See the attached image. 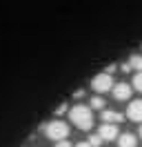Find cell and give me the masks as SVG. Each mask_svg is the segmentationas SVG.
Instances as JSON below:
<instances>
[{"label": "cell", "instance_id": "4fadbf2b", "mask_svg": "<svg viewBox=\"0 0 142 147\" xmlns=\"http://www.w3.org/2000/svg\"><path fill=\"white\" fill-rule=\"evenodd\" d=\"M56 147H71V143H69V140H58Z\"/></svg>", "mask_w": 142, "mask_h": 147}, {"label": "cell", "instance_id": "8992f818", "mask_svg": "<svg viewBox=\"0 0 142 147\" xmlns=\"http://www.w3.org/2000/svg\"><path fill=\"white\" fill-rule=\"evenodd\" d=\"M115 100H129V96H131V85L129 83H118L113 85V89H111Z\"/></svg>", "mask_w": 142, "mask_h": 147}, {"label": "cell", "instance_id": "ba28073f", "mask_svg": "<svg viewBox=\"0 0 142 147\" xmlns=\"http://www.w3.org/2000/svg\"><path fill=\"white\" fill-rule=\"evenodd\" d=\"M118 145L120 147H135L138 145V138L127 131V134H120V136H118Z\"/></svg>", "mask_w": 142, "mask_h": 147}, {"label": "cell", "instance_id": "30bf717a", "mask_svg": "<svg viewBox=\"0 0 142 147\" xmlns=\"http://www.w3.org/2000/svg\"><path fill=\"white\" fill-rule=\"evenodd\" d=\"M102 107H104L102 96H93V98H91V109H102Z\"/></svg>", "mask_w": 142, "mask_h": 147}, {"label": "cell", "instance_id": "52a82bcc", "mask_svg": "<svg viewBox=\"0 0 142 147\" xmlns=\"http://www.w3.org/2000/svg\"><path fill=\"white\" fill-rule=\"evenodd\" d=\"M102 120H104V123H111V125H120V123L124 120V116L120 114V111L104 109V111H102Z\"/></svg>", "mask_w": 142, "mask_h": 147}, {"label": "cell", "instance_id": "7c38bea8", "mask_svg": "<svg viewBox=\"0 0 142 147\" xmlns=\"http://www.w3.org/2000/svg\"><path fill=\"white\" fill-rule=\"evenodd\" d=\"M133 87H135L138 92H142V71L133 76Z\"/></svg>", "mask_w": 142, "mask_h": 147}, {"label": "cell", "instance_id": "7a4b0ae2", "mask_svg": "<svg viewBox=\"0 0 142 147\" xmlns=\"http://www.w3.org/2000/svg\"><path fill=\"white\" fill-rule=\"evenodd\" d=\"M42 131L49 140L58 143V140H67V136H69V125L62 123V120H51V123H47L42 127Z\"/></svg>", "mask_w": 142, "mask_h": 147}, {"label": "cell", "instance_id": "6da1fadb", "mask_svg": "<svg viewBox=\"0 0 142 147\" xmlns=\"http://www.w3.org/2000/svg\"><path fill=\"white\" fill-rule=\"evenodd\" d=\"M69 118L78 129H84V131H87V129L93 127V111H91V107H87V105H73L69 109Z\"/></svg>", "mask_w": 142, "mask_h": 147}, {"label": "cell", "instance_id": "3957f363", "mask_svg": "<svg viewBox=\"0 0 142 147\" xmlns=\"http://www.w3.org/2000/svg\"><path fill=\"white\" fill-rule=\"evenodd\" d=\"M91 89L96 94H104V92H111L113 89V78H111V74H98L93 76V80H91Z\"/></svg>", "mask_w": 142, "mask_h": 147}, {"label": "cell", "instance_id": "2e32d148", "mask_svg": "<svg viewBox=\"0 0 142 147\" xmlns=\"http://www.w3.org/2000/svg\"><path fill=\"white\" fill-rule=\"evenodd\" d=\"M140 136H142V125H140Z\"/></svg>", "mask_w": 142, "mask_h": 147}, {"label": "cell", "instance_id": "277c9868", "mask_svg": "<svg viewBox=\"0 0 142 147\" xmlns=\"http://www.w3.org/2000/svg\"><path fill=\"white\" fill-rule=\"evenodd\" d=\"M127 118H131L133 123H142V98L129 102V107H127Z\"/></svg>", "mask_w": 142, "mask_h": 147}, {"label": "cell", "instance_id": "9c48e42d", "mask_svg": "<svg viewBox=\"0 0 142 147\" xmlns=\"http://www.w3.org/2000/svg\"><path fill=\"white\" fill-rule=\"evenodd\" d=\"M129 67H131V69H135V71L140 74V71H142V56H140V54L131 56V58H129Z\"/></svg>", "mask_w": 142, "mask_h": 147}, {"label": "cell", "instance_id": "5bb4252c", "mask_svg": "<svg viewBox=\"0 0 142 147\" xmlns=\"http://www.w3.org/2000/svg\"><path fill=\"white\" fill-rule=\"evenodd\" d=\"M67 109H69V107H67V105H64V102H62V105H60V107H58V109H56V114H58V116H60V114H62V111H67Z\"/></svg>", "mask_w": 142, "mask_h": 147}, {"label": "cell", "instance_id": "8fae6325", "mask_svg": "<svg viewBox=\"0 0 142 147\" xmlns=\"http://www.w3.org/2000/svg\"><path fill=\"white\" fill-rule=\"evenodd\" d=\"M89 143H91V147H100L104 140L100 138V134H91V138H89Z\"/></svg>", "mask_w": 142, "mask_h": 147}, {"label": "cell", "instance_id": "9a60e30c", "mask_svg": "<svg viewBox=\"0 0 142 147\" xmlns=\"http://www.w3.org/2000/svg\"><path fill=\"white\" fill-rule=\"evenodd\" d=\"M76 147H91V143H89V140H84V143H78Z\"/></svg>", "mask_w": 142, "mask_h": 147}, {"label": "cell", "instance_id": "5b68a950", "mask_svg": "<svg viewBox=\"0 0 142 147\" xmlns=\"http://www.w3.org/2000/svg\"><path fill=\"white\" fill-rule=\"evenodd\" d=\"M118 131H120V129H118V125H111V123H102V125H100V129H98V134H100V138H102V140H115V138L120 136Z\"/></svg>", "mask_w": 142, "mask_h": 147}]
</instances>
